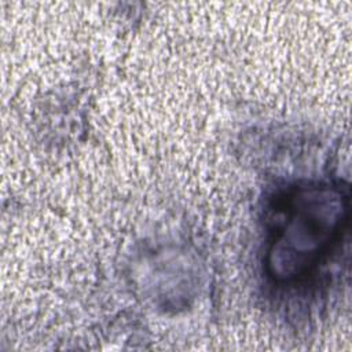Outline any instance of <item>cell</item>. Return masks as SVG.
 Here are the masks:
<instances>
[{"mask_svg":"<svg viewBox=\"0 0 352 352\" xmlns=\"http://www.w3.org/2000/svg\"><path fill=\"white\" fill-rule=\"evenodd\" d=\"M297 198V205L292 204L276 224L270 252L274 274L286 279L305 274L327 253L348 212L334 190L311 188Z\"/></svg>","mask_w":352,"mask_h":352,"instance_id":"cell-1","label":"cell"}]
</instances>
